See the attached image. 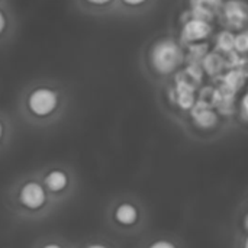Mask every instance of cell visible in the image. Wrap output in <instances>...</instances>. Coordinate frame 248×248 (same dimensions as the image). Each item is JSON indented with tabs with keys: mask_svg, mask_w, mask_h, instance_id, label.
I'll list each match as a JSON object with an SVG mask.
<instances>
[{
	"mask_svg": "<svg viewBox=\"0 0 248 248\" xmlns=\"http://www.w3.org/2000/svg\"><path fill=\"white\" fill-rule=\"evenodd\" d=\"M110 221L118 228H132L140 221V209L134 202L121 201L113 206Z\"/></svg>",
	"mask_w": 248,
	"mask_h": 248,
	"instance_id": "cell-7",
	"label": "cell"
},
{
	"mask_svg": "<svg viewBox=\"0 0 248 248\" xmlns=\"http://www.w3.org/2000/svg\"><path fill=\"white\" fill-rule=\"evenodd\" d=\"M243 248H248V237L246 238V241H244V246H243Z\"/></svg>",
	"mask_w": 248,
	"mask_h": 248,
	"instance_id": "cell-20",
	"label": "cell"
},
{
	"mask_svg": "<svg viewBox=\"0 0 248 248\" xmlns=\"http://www.w3.org/2000/svg\"><path fill=\"white\" fill-rule=\"evenodd\" d=\"M71 94L61 80L39 77L26 83L16 97V115L29 128L44 131L57 126L68 112Z\"/></svg>",
	"mask_w": 248,
	"mask_h": 248,
	"instance_id": "cell-1",
	"label": "cell"
},
{
	"mask_svg": "<svg viewBox=\"0 0 248 248\" xmlns=\"http://www.w3.org/2000/svg\"><path fill=\"white\" fill-rule=\"evenodd\" d=\"M195 121L202 128H211L217 124V115L209 109H202L199 112H193Z\"/></svg>",
	"mask_w": 248,
	"mask_h": 248,
	"instance_id": "cell-15",
	"label": "cell"
},
{
	"mask_svg": "<svg viewBox=\"0 0 248 248\" xmlns=\"http://www.w3.org/2000/svg\"><path fill=\"white\" fill-rule=\"evenodd\" d=\"M154 0H118V10L116 13L124 15H137L150 7Z\"/></svg>",
	"mask_w": 248,
	"mask_h": 248,
	"instance_id": "cell-12",
	"label": "cell"
},
{
	"mask_svg": "<svg viewBox=\"0 0 248 248\" xmlns=\"http://www.w3.org/2000/svg\"><path fill=\"white\" fill-rule=\"evenodd\" d=\"M147 248H177V246L169 240H157V241L151 243Z\"/></svg>",
	"mask_w": 248,
	"mask_h": 248,
	"instance_id": "cell-18",
	"label": "cell"
},
{
	"mask_svg": "<svg viewBox=\"0 0 248 248\" xmlns=\"http://www.w3.org/2000/svg\"><path fill=\"white\" fill-rule=\"evenodd\" d=\"M240 115L244 121L248 122V92L240 100Z\"/></svg>",
	"mask_w": 248,
	"mask_h": 248,
	"instance_id": "cell-17",
	"label": "cell"
},
{
	"mask_svg": "<svg viewBox=\"0 0 248 248\" xmlns=\"http://www.w3.org/2000/svg\"><path fill=\"white\" fill-rule=\"evenodd\" d=\"M225 0H187L189 12L193 17H201L212 22L222 9Z\"/></svg>",
	"mask_w": 248,
	"mask_h": 248,
	"instance_id": "cell-9",
	"label": "cell"
},
{
	"mask_svg": "<svg viewBox=\"0 0 248 248\" xmlns=\"http://www.w3.org/2000/svg\"><path fill=\"white\" fill-rule=\"evenodd\" d=\"M16 135V126L12 115L0 109V155L4 154L13 144Z\"/></svg>",
	"mask_w": 248,
	"mask_h": 248,
	"instance_id": "cell-11",
	"label": "cell"
},
{
	"mask_svg": "<svg viewBox=\"0 0 248 248\" xmlns=\"http://www.w3.org/2000/svg\"><path fill=\"white\" fill-rule=\"evenodd\" d=\"M73 3L81 13L90 16H106L118 10V0H73Z\"/></svg>",
	"mask_w": 248,
	"mask_h": 248,
	"instance_id": "cell-8",
	"label": "cell"
},
{
	"mask_svg": "<svg viewBox=\"0 0 248 248\" xmlns=\"http://www.w3.org/2000/svg\"><path fill=\"white\" fill-rule=\"evenodd\" d=\"M17 29V17L9 3L0 4V45L13 39Z\"/></svg>",
	"mask_w": 248,
	"mask_h": 248,
	"instance_id": "cell-10",
	"label": "cell"
},
{
	"mask_svg": "<svg viewBox=\"0 0 248 248\" xmlns=\"http://www.w3.org/2000/svg\"><path fill=\"white\" fill-rule=\"evenodd\" d=\"M36 173L58 209L76 193L77 174L71 166L60 161L46 163L36 169Z\"/></svg>",
	"mask_w": 248,
	"mask_h": 248,
	"instance_id": "cell-3",
	"label": "cell"
},
{
	"mask_svg": "<svg viewBox=\"0 0 248 248\" xmlns=\"http://www.w3.org/2000/svg\"><path fill=\"white\" fill-rule=\"evenodd\" d=\"M219 17L228 31H244L248 28L247 0H225Z\"/></svg>",
	"mask_w": 248,
	"mask_h": 248,
	"instance_id": "cell-6",
	"label": "cell"
},
{
	"mask_svg": "<svg viewBox=\"0 0 248 248\" xmlns=\"http://www.w3.org/2000/svg\"><path fill=\"white\" fill-rule=\"evenodd\" d=\"M180 22H182V28H180L179 41L182 42L183 46L203 44L214 33L212 22L201 19V17H193L189 10H186V13L182 16Z\"/></svg>",
	"mask_w": 248,
	"mask_h": 248,
	"instance_id": "cell-5",
	"label": "cell"
},
{
	"mask_svg": "<svg viewBox=\"0 0 248 248\" xmlns=\"http://www.w3.org/2000/svg\"><path fill=\"white\" fill-rule=\"evenodd\" d=\"M4 208L10 218L20 224H36L58 211L44 187L36 170L19 174L4 190Z\"/></svg>",
	"mask_w": 248,
	"mask_h": 248,
	"instance_id": "cell-2",
	"label": "cell"
},
{
	"mask_svg": "<svg viewBox=\"0 0 248 248\" xmlns=\"http://www.w3.org/2000/svg\"><path fill=\"white\" fill-rule=\"evenodd\" d=\"M32 248H73L71 244H68L67 241H64L61 237H55V235H48V237H42L41 240H38Z\"/></svg>",
	"mask_w": 248,
	"mask_h": 248,
	"instance_id": "cell-14",
	"label": "cell"
},
{
	"mask_svg": "<svg viewBox=\"0 0 248 248\" xmlns=\"http://www.w3.org/2000/svg\"><path fill=\"white\" fill-rule=\"evenodd\" d=\"M186 61L182 42L173 36H161L153 42L147 52V65L158 77L176 74Z\"/></svg>",
	"mask_w": 248,
	"mask_h": 248,
	"instance_id": "cell-4",
	"label": "cell"
},
{
	"mask_svg": "<svg viewBox=\"0 0 248 248\" xmlns=\"http://www.w3.org/2000/svg\"><path fill=\"white\" fill-rule=\"evenodd\" d=\"M80 248H112L110 246H108L106 243H102V241H90V243H86L84 246H81Z\"/></svg>",
	"mask_w": 248,
	"mask_h": 248,
	"instance_id": "cell-19",
	"label": "cell"
},
{
	"mask_svg": "<svg viewBox=\"0 0 248 248\" xmlns=\"http://www.w3.org/2000/svg\"><path fill=\"white\" fill-rule=\"evenodd\" d=\"M235 52L240 55L248 54V28L235 33Z\"/></svg>",
	"mask_w": 248,
	"mask_h": 248,
	"instance_id": "cell-16",
	"label": "cell"
},
{
	"mask_svg": "<svg viewBox=\"0 0 248 248\" xmlns=\"http://www.w3.org/2000/svg\"><path fill=\"white\" fill-rule=\"evenodd\" d=\"M215 48L217 51H221L224 54L235 52V33L232 31H222L215 38Z\"/></svg>",
	"mask_w": 248,
	"mask_h": 248,
	"instance_id": "cell-13",
	"label": "cell"
},
{
	"mask_svg": "<svg viewBox=\"0 0 248 248\" xmlns=\"http://www.w3.org/2000/svg\"><path fill=\"white\" fill-rule=\"evenodd\" d=\"M3 3H9V0H0V4H3Z\"/></svg>",
	"mask_w": 248,
	"mask_h": 248,
	"instance_id": "cell-21",
	"label": "cell"
}]
</instances>
